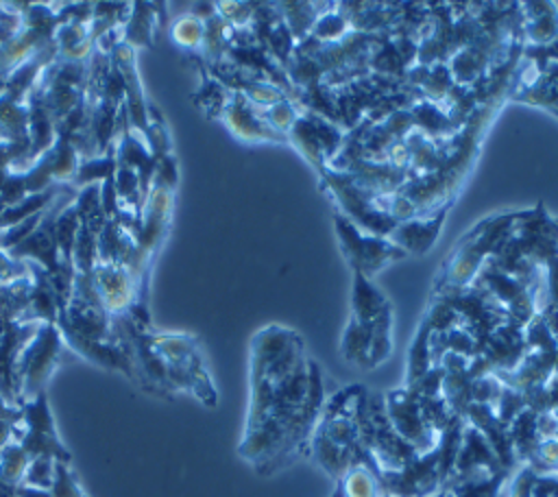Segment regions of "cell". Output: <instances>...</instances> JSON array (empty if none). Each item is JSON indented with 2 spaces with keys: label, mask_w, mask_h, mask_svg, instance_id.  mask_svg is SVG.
I'll return each mask as SVG.
<instances>
[{
  "label": "cell",
  "mask_w": 558,
  "mask_h": 497,
  "mask_svg": "<svg viewBox=\"0 0 558 497\" xmlns=\"http://www.w3.org/2000/svg\"><path fill=\"white\" fill-rule=\"evenodd\" d=\"M320 408V377L303 340L286 327H264L251 351V403L240 453L257 466L290 460Z\"/></svg>",
  "instance_id": "obj_1"
},
{
  "label": "cell",
  "mask_w": 558,
  "mask_h": 497,
  "mask_svg": "<svg viewBox=\"0 0 558 497\" xmlns=\"http://www.w3.org/2000/svg\"><path fill=\"white\" fill-rule=\"evenodd\" d=\"M336 231L342 238V246L351 257L353 270L368 277L373 270L377 272L384 264L392 262L395 257H403L405 251L397 248L395 244H386L384 240H360L355 238V227L344 216H336Z\"/></svg>",
  "instance_id": "obj_2"
}]
</instances>
